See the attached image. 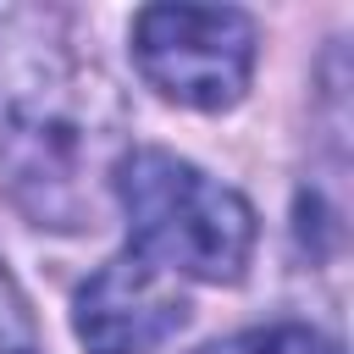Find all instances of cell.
Masks as SVG:
<instances>
[{
    "mask_svg": "<svg viewBox=\"0 0 354 354\" xmlns=\"http://www.w3.org/2000/svg\"><path fill=\"white\" fill-rule=\"evenodd\" d=\"M183 321H188V299L177 277H166L138 254L105 260L77 288L72 304V326L88 354H155L183 332Z\"/></svg>",
    "mask_w": 354,
    "mask_h": 354,
    "instance_id": "obj_4",
    "label": "cell"
},
{
    "mask_svg": "<svg viewBox=\"0 0 354 354\" xmlns=\"http://www.w3.org/2000/svg\"><path fill=\"white\" fill-rule=\"evenodd\" d=\"M122 160V105L66 44L0 50V183L33 227L77 232L94 221L100 183Z\"/></svg>",
    "mask_w": 354,
    "mask_h": 354,
    "instance_id": "obj_1",
    "label": "cell"
},
{
    "mask_svg": "<svg viewBox=\"0 0 354 354\" xmlns=\"http://www.w3.org/2000/svg\"><path fill=\"white\" fill-rule=\"evenodd\" d=\"M133 254L160 266L166 277L194 282H238L254 254V210L238 188L205 177L194 160L171 149H127L111 177Z\"/></svg>",
    "mask_w": 354,
    "mask_h": 354,
    "instance_id": "obj_2",
    "label": "cell"
},
{
    "mask_svg": "<svg viewBox=\"0 0 354 354\" xmlns=\"http://www.w3.org/2000/svg\"><path fill=\"white\" fill-rule=\"evenodd\" d=\"M199 354H337V343L315 326H299V321H277V326H254V332H238L227 343H210Z\"/></svg>",
    "mask_w": 354,
    "mask_h": 354,
    "instance_id": "obj_5",
    "label": "cell"
},
{
    "mask_svg": "<svg viewBox=\"0 0 354 354\" xmlns=\"http://www.w3.org/2000/svg\"><path fill=\"white\" fill-rule=\"evenodd\" d=\"M144 83L188 111H227L254 72V22L232 6H144L133 17Z\"/></svg>",
    "mask_w": 354,
    "mask_h": 354,
    "instance_id": "obj_3",
    "label": "cell"
},
{
    "mask_svg": "<svg viewBox=\"0 0 354 354\" xmlns=\"http://www.w3.org/2000/svg\"><path fill=\"white\" fill-rule=\"evenodd\" d=\"M0 354H44L33 310H28V299H22V288L11 282L6 266H0Z\"/></svg>",
    "mask_w": 354,
    "mask_h": 354,
    "instance_id": "obj_6",
    "label": "cell"
}]
</instances>
